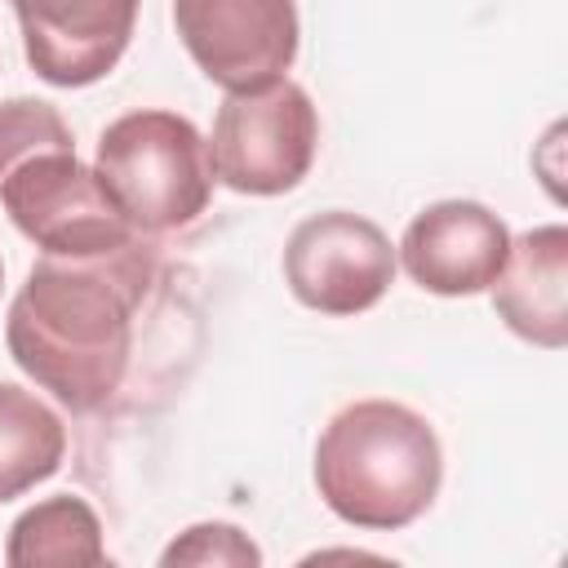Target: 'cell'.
<instances>
[{"mask_svg": "<svg viewBox=\"0 0 568 568\" xmlns=\"http://www.w3.org/2000/svg\"><path fill=\"white\" fill-rule=\"evenodd\" d=\"M4 559L13 568H44V564H106L102 524L84 497L58 493L49 501H36L22 510L9 528Z\"/></svg>", "mask_w": 568, "mask_h": 568, "instance_id": "12", "label": "cell"}, {"mask_svg": "<svg viewBox=\"0 0 568 568\" xmlns=\"http://www.w3.org/2000/svg\"><path fill=\"white\" fill-rule=\"evenodd\" d=\"M173 22L195 67L226 93L266 84L297 58L293 0H173Z\"/></svg>", "mask_w": 568, "mask_h": 568, "instance_id": "7", "label": "cell"}, {"mask_svg": "<svg viewBox=\"0 0 568 568\" xmlns=\"http://www.w3.org/2000/svg\"><path fill=\"white\" fill-rule=\"evenodd\" d=\"M27 62L44 84L84 89L129 49L142 0H9Z\"/></svg>", "mask_w": 568, "mask_h": 568, "instance_id": "8", "label": "cell"}, {"mask_svg": "<svg viewBox=\"0 0 568 568\" xmlns=\"http://www.w3.org/2000/svg\"><path fill=\"white\" fill-rule=\"evenodd\" d=\"M284 280L293 297L320 315H359L386 297L395 280V248L377 222L328 209L297 222L288 235Z\"/></svg>", "mask_w": 568, "mask_h": 568, "instance_id": "6", "label": "cell"}, {"mask_svg": "<svg viewBox=\"0 0 568 568\" xmlns=\"http://www.w3.org/2000/svg\"><path fill=\"white\" fill-rule=\"evenodd\" d=\"M133 231H178L213 195L209 142L178 111H129L98 138L93 169Z\"/></svg>", "mask_w": 568, "mask_h": 568, "instance_id": "3", "label": "cell"}, {"mask_svg": "<svg viewBox=\"0 0 568 568\" xmlns=\"http://www.w3.org/2000/svg\"><path fill=\"white\" fill-rule=\"evenodd\" d=\"M506 248L510 231L493 209L475 200H439L408 222L399 262L426 293L470 297L497 280Z\"/></svg>", "mask_w": 568, "mask_h": 568, "instance_id": "9", "label": "cell"}, {"mask_svg": "<svg viewBox=\"0 0 568 568\" xmlns=\"http://www.w3.org/2000/svg\"><path fill=\"white\" fill-rule=\"evenodd\" d=\"M488 288L510 333L559 351L568 342V231L550 222L510 240L506 262Z\"/></svg>", "mask_w": 568, "mask_h": 568, "instance_id": "10", "label": "cell"}, {"mask_svg": "<svg viewBox=\"0 0 568 568\" xmlns=\"http://www.w3.org/2000/svg\"><path fill=\"white\" fill-rule=\"evenodd\" d=\"M0 284H4V262H0Z\"/></svg>", "mask_w": 568, "mask_h": 568, "instance_id": "15", "label": "cell"}, {"mask_svg": "<svg viewBox=\"0 0 568 568\" xmlns=\"http://www.w3.org/2000/svg\"><path fill=\"white\" fill-rule=\"evenodd\" d=\"M67 426L31 390L0 382V501L22 497L62 466Z\"/></svg>", "mask_w": 568, "mask_h": 568, "instance_id": "11", "label": "cell"}, {"mask_svg": "<svg viewBox=\"0 0 568 568\" xmlns=\"http://www.w3.org/2000/svg\"><path fill=\"white\" fill-rule=\"evenodd\" d=\"M0 204L44 253H106L138 235L75 146H40L18 160L0 182Z\"/></svg>", "mask_w": 568, "mask_h": 568, "instance_id": "5", "label": "cell"}, {"mask_svg": "<svg viewBox=\"0 0 568 568\" xmlns=\"http://www.w3.org/2000/svg\"><path fill=\"white\" fill-rule=\"evenodd\" d=\"M320 115L302 84L275 75L253 89L226 93L213 120L209 164L213 178L240 195H284L315 160Z\"/></svg>", "mask_w": 568, "mask_h": 568, "instance_id": "4", "label": "cell"}, {"mask_svg": "<svg viewBox=\"0 0 568 568\" xmlns=\"http://www.w3.org/2000/svg\"><path fill=\"white\" fill-rule=\"evenodd\" d=\"M164 568L178 564H200V568H253L262 564V550L248 541V532H240L235 524H195L186 528L178 541H169V550L160 555Z\"/></svg>", "mask_w": 568, "mask_h": 568, "instance_id": "14", "label": "cell"}, {"mask_svg": "<svg viewBox=\"0 0 568 568\" xmlns=\"http://www.w3.org/2000/svg\"><path fill=\"white\" fill-rule=\"evenodd\" d=\"M151 275L155 262L138 235L106 253H44L9 306L13 364L67 408H102L124 382L133 311Z\"/></svg>", "mask_w": 568, "mask_h": 568, "instance_id": "1", "label": "cell"}, {"mask_svg": "<svg viewBox=\"0 0 568 568\" xmlns=\"http://www.w3.org/2000/svg\"><path fill=\"white\" fill-rule=\"evenodd\" d=\"M40 146H75V138H71L67 120L58 115V106H49L40 98L0 102V182L18 160H27Z\"/></svg>", "mask_w": 568, "mask_h": 568, "instance_id": "13", "label": "cell"}, {"mask_svg": "<svg viewBox=\"0 0 568 568\" xmlns=\"http://www.w3.org/2000/svg\"><path fill=\"white\" fill-rule=\"evenodd\" d=\"M444 453L435 426L395 399L342 408L315 444V488L324 506L355 524L395 532L439 493Z\"/></svg>", "mask_w": 568, "mask_h": 568, "instance_id": "2", "label": "cell"}]
</instances>
